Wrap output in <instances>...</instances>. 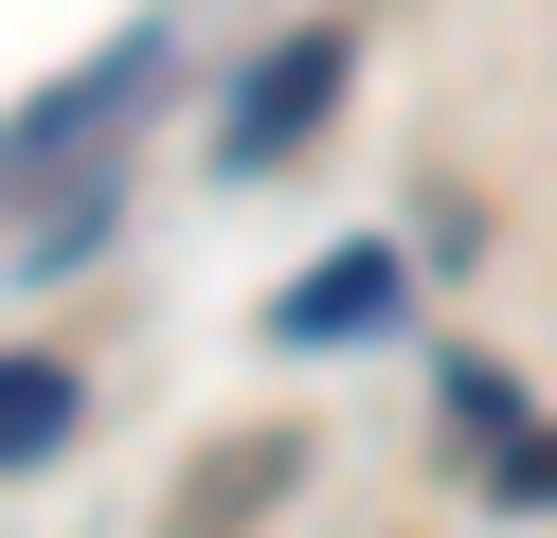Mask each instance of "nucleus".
Masks as SVG:
<instances>
[{
    "instance_id": "f257e3e1",
    "label": "nucleus",
    "mask_w": 557,
    "mask_h": 538,
    "mask_svg": "<svg viewBox=\"0 0 557 538\" xmlns=\"http://www.w3.org/2000/svg\"><path fill=\"white\" fill-rule=\"evenodd\" d=\"M342 54H360V36L324 18V36H288V54H270L252 90L216 108V143H234V179H252V162H288V143H306V126H324V108H342Z\"/></svg>"
},
{
    "instance_id": "f03ea898",
    "label": "nucleus",
    "mask_w": 557,
    "mask_h": 538,
    "mask_svg": "<svg viewBox=\"0 0 557 538\" xmlns=\"http://www.w3.org/2000/svg\"><path fill=\"white\" fill-rule=\"evenodd\" d=\"M377 305H396V251H324V270H306L288 305H270V341H360Z\"/></svg>"
},
{
    "instance_id": "7ed1b4c3",
    "label": "nucleus",
    "mask_w": 557,
    "mask_h": 538,
    "mask_svg": "<svg viewBox=\"0 0 557 538\" xmlns=\"http://www.w3.org/2000/svg\"><path fill=\"white\" fill-rule=\"evenodd\" d=\"M73 449V359H0V466Z\"/></svg>"
}]
</instances>
